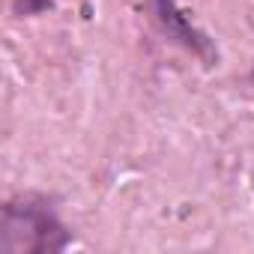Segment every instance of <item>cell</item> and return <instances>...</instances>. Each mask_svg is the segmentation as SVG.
<instances>
[{
    "instance_id": "1",
    "label": "cell",
    "mask_w": 254,
    "mask_h": 254,
    "mask_svg": "<svg viewBox=\"0 0 254 254\" xmlns=\"http://www.w3.org/2000/svg\"><path fill=\"white\" fill-rule=\"evenodd\" d=\"M72 245L69 227L60 221L45 194H18L0 209V251L3 254H57Z\"/></svg>"
},
{
    "instance_id": "2",
    "label": "cell",
    "mask_w": 254,
    "mask_h": 254,
    "mask_svg": "<svg viewBox=\"0 0 254 254\" xmlns=\"http://www.w3.org/2000/svg\"><path fill=\"white\" fill-rule=\"evenodd\" d=\"M147 6H150L153 24L159 27V33L168 42H174L183 51H189L203 66H218V48H215V42L180 9L177 0H147Z\"/></svg>"
},
{
    "instance_id": "3",
    "label": "cell",
    "mask_w": 254,
    "mask_h": 254,
    "mask_svg": "<svg viewBox=\"0 0 254 254\" xmlns=\"http://www.w3.org/2000/svg\"><path fill=\"white\" fill-rule=\"evenodd\" d=\"M51 9H54V0H15L12 3V12L18 18H33V15L51 12Z\"/></svg>"
},
{
    "instance_id": "4",
    "label": "cell",
    "mask_w": 254,
    "mask_h": 254,
    "mask_svg": "<svg viewBox=\"0 0 254 254\" xmlns=\"http://www.w3.org/2000/svg\"><path fill=\"white\" fill-rule=\"evenodd\" d=\"M251 84H254V69H251Z\"/></svg>"
}]
</instances>
